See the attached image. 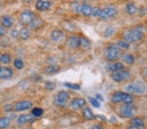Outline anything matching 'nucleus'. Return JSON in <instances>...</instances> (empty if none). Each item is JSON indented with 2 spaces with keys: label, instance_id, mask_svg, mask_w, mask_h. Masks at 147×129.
Instances as JSON below:
<instances>
[{
  "label": "nucleus",
  "instance_id": "nucleus-1",
  "mask_svg": "<svg viewBox=\"0 0 147 129\" xmlns=\"http://www.w3.org/2000/svg\"><path fill=\"white\" fill-rule=\"evenodd\" d=\"M144 33V28L143 26L137 27L125 31L124 38L127 43H136L143 38Z\"/></svg>",
  "mask_w": 147,
  "mask_h": 129
},
{
  "label": "nucleus",
  "instance_id": "nucleus-2",
  "mask_svg": "<svg viewBox=\"0 0 147 129\" xmlns=\"http://www.w3.org/2000/svg\"><path fill=\"white\" fill-rule=\"evenodd\" d=\"M105 58L109 61H114L118 59L120 55V49L117 45L111 44L106 47L104 51Z\"/></svg>",
  "mask_w": 147,
  "mask_h": 129
},
{
  "label": "nucleus",
  "instance_id": "nucleus-3",
  "mask_svg": "<svg viewBox=\"0 0 147 129\" xmlns=\"http://www.w3.org/2000/svg\"><path fill=\"white\" fill-rule=\"evenodd\" d=\"M69 99V94L65 91H60L54 97V103L59 107H64Z\"/></svg>",
  "mask_w": 147,
  "mask_h": 129
},
{
  "label": "nucleus",
  "instance_id": "nucleus-4",
  "mask_svg": "<svg viewBox=\"0 0 147 129\" xmlns=\"http://www.w3.org/2000/svg\"><path fill=\"white\" fill-rule=\"evenodd\" d=\"M126 90L127 91H129V92L131 93L143 94L147 91V88L142 82H135V83L129 84L126 87Z\"/></svg>",
  "mask_w": 147,
  "mask_h": 129
},
{
  "label": "nucleus",
  "instance_id": "nucleus-5",
  "mask_svg": "<svg viewBox=\"0 0 147 129\" xmlns=\"http://www.w3.org/2000/svg\"><path fill=\"white\" fill-rule=\"evenodd\" d=\"M130 77V73L127 70H120L111 74V78L116 82H120L127 80Z\"/></svg>",
  "mask_w": 147,
  "mask_h": 129
},
{
  "label": "nucleus",
  "instance_id": "nucleus-6",
  "mask_svg": "<svg viewBox=\"0 0 147 129\" xmlns=\"http://www.w3.org/2000/svg\"><path fill=\"white\" fill-rule=\"evenodd\" d=\"M117 13V9L113 6H107L101 9L100 17L102 19H108L113 17Z\"/></svg>",
  "mask_w": 147,
  "mask_h": 129
},
{
  "label": "nucleus",
  "instance_id": "nucleus-7",
  "mask_svg": "<svg viewBox=\"0 0 147 129\" xmlns=\"http://www.w3.org/2000/svg\"><path fill=\"white\" fill-rule=\"evenodd\" d=\"M21 22L24 24H30L35 20V15L30 11H24L21 14Z\"/></svg>",
  "mask_w": 147,
  "mask_h": 129
},
{
  "label": "nucleus",
  "instance_id": "nucleus-8",
  "mask_svg": "<svg viewBox=\"0 0 147 129\" xmlns=\"http://www.w3.org/2000/svg\"><path fill=\"white\" fill-rule=\"evenodd\" d=\"M33 103L29 100H23L16 103L15 105V110L16 112H22L29 110L32 107Z\"/></svg>",
  "mask_w": 147,
  "mask_h": 129
},
{
  "label": "nucleus",
  "instance_id": "nucleus-9",
  "mask_svg": "<svg viewBox=\"0 0 147 129\" xmlns=\"http://www.w3.org/2000/svg\"><path fill=\"white\" fill-rule=\"evenodd\" d=\"M135 110H136V108H135V107L133 105L125 104L122 107L121 112H122L123 116L127 117V118H129V117L134 116Z\"/></svg>",
  "mask_w": 147,
  "mask_h": 129
},
{
  "label": "nucleus",
  "instance_id": "nucleus-10",
  "mask_svg": "<svg viewBox=\"0 0 147 129\" xmlns=\"http://www.w3.org/2000/svg\"><path fill=\"white\" fill-rule=\"evenodd\" d=\"M13 75V70L9 67H0V79L7 80L12 78Z\"/></svg>",
  "mask_w": 147,
  "mask_h": 129
},
{
  "label": "nucleus",
  "instance_id": "nucleus-11",
  "mask_svg": "<svg viewBox=\"0 0 147 129\" xmlns=\"http://www.w3.org/2000/svg\"><path fill=\"white\" fill-rule=\"evenodd\" d=\"M67 45L73 48H79L81 46V38L77 36H72L70 37L67 39Z\"/></svg>",
  "mask_w": 147,
  "mask_h": 129
},
{
  "label": "nucleus",
  "instance_id": "nucleus-12",
  "mask_svg": "<svg viewBox=\"0 0 147 129\" xmlns=\"http://www.w3.org/2000/svg\"><path fill=\"white\" fill-rule=\"evenodd\" d=\"M86 104V100L82 98H75L71 102V106L73 109L78 110L82 108Z\"/></svg>",
  "mask_w": 147,
  "mask_h": 129
},
{
  "label": "nucleus",
  "instance_id": "nucleus-13",
  "mask_svg": "<svg viewBox=\"0 0 147 129\" xmlns=\"http://www.w3.org/2000/svg\"><path fill=\"white\" fill-rule=\"evenodd\" d=\"M52 4L50 1H37L35 7H36L37 10L39 11H48L51 7Z\"/></svg>",
  "mask_w": 147,
  "mask_h": 129
},
{
  "label": "nucleus",
  "instance_id": "nucleus-14",
  "mask_svg": "<svg viewBox=\"0 0 147 129\" xmlns=\"http://www.w3.org/2000/svg\"><path fill=\"white\" fill-rule=\"evenodd\" d=\"M63 37H64V35L60 30H54L51 34V39L56 43H60L62 41Z\"/></svg>",
  "mask_w": 147,
  "mask_h": 129
},
{
  "label": "nucleus",
  "instance_id": "nucleus-15",
  "mask_svg": "<svg viewBox=\"0 0 147 129\" xmlns=\"http://www.w3.org/2000/svg\"><path fill=\"white\" fill-rule=\"evenodd\" d=\"M35 120V117L33 115L30 114H24L22 116H19L18 118V123L19 124H26L31 122L34 121Z\"/></svg>",
  "mask_w": 147,
  "mask_h": 129
},
{
  "label": "nucleus",
  "instance_id": "nucleus-16",
  "mask_svg": "<svg viewBox=\"0 0 147 129\" xmlns=\"http://www.w3.org/2000/svg\"><path fill=\"white\" fill-rule=\"evenodd\" d=\"M1 23L4 27L9 28L11 26H13L14 23V20L11 16H3L1 19Z\"/></svg>",
  "mask_w": 147,
  "mask_h": 129
},
{
  "label": "nucleus",
  "instance_id": "nucleus-17",
  "mask_svg": "<svg viewBox=\"0 0 147 129\" xmlns=\"http://www.w3.org/2000/svg\"><path fill=\"white\" fill-rule=\"evenodd\" d=\"M60 67L58 66V65H51L47 67L45 69V71L46 73L49 74H56L57 72L60 71Z\"/></svg>",
  "mask_w": 147,
  "mask_h": 129
},
{
  "label": "nucleus",
  "instance_id": "nucleus-18",
  "mask_svg": "<svg viewBox=\"0 0 147 129\" xmlns=\"http://www.w3.org/2000/svg\"><path fill=\"white\" fill-rule=\"evenodd\" d=\"M107 69L110 71L115 72L120 71V70H122L123 69H124V65L121 63H113V64L109 65L107 66Z\"/></svg>",
  "mask_w": 147,
  "mask_h": 129
},
{
  "label": "nucleus",
  "instance_id": "nucleus-19",
  "mask_svg": "<svg viewBox=\"0 0 147 129\" xmlns=\"http://www.w3.org/2000/svg\"><path fill=\"white\" fill-rule=\"evenodd\" d=\"M80 11H81V13L83 14V15H84L85 16H90L92 15V8L91 7L90 5L84 3L81 6Z\"/></svg>",
  "mask_w": 147,
  "mask_h": 129
},
{
  "label": "nucleus",
  "instance_id": "nucleus-20",
  "mask_svg": "<svg viewBox=\"0 0 147 129\" xmlns=\"http://www.w3.org/2000/svg\"><path fill=\"white\" fill-rule=\"evenodd\" d=\"M123 93L122 91H117L113 94L112 97H111V102L115 103H119L122 102V95Z\"/></svg>",
  "mask_w": 147,
  "mask_h": 129
},
{
  "label": "nucleus",
  "instance_id": "nucleus-21",
  "mask_svg": "<svg viewBox=\"0 0 147 129\" xmlns=\"http://www.w3.org/2000/svg\"><path fill=\"white\" fill-rule=\"evenodd\" d=\"M11 119L7 117H1L0 119V129H5L7 128L11 123Z\"/></svg>",
  "mask_w": 147,
  "mask_h": 129
},
{
  "label": "nucleus",
  "instance_id": "nucleus-22",
  "mask_svg": "<svg viewBox=\"0 0 147 129\" xmlns=\"http://www.w3.org/2000/svg\"><path fill=\"white\" fill-rule=\"evenodd\" d=\"M125 11H126L127 13L129 14L130 15H134L137 12V7L134 3H129L126 5L125 7Z\"/></svg>",
  "mask_w": 147,
  "mask_h": 129
},
{
  "label": "nucleus",
  "instance_id": "nucleus-23",
  "mask_svg": "<svg viewBox=\"0 0 147 129\" xmlns=\"http://www.w3.org/2000/svg\"><path fill=\"white\" fill-rule=\"evenodd\" d=\"M133 100H134V97L131 95L124 92L123 93L122 100V102H124L125 104H130L133 102Z\"/></svg>",
  "mask_w": 147,
  "mask_h": 129
},
{
  "label": "nucleus",
  "instance_id": "nucleus-24",
  "mask_svg": "<svg viewBox=\"0 0 147 129\" xmlns=\"http://www.w3.org/2000/svg\"><path fill=\"white\" fill-rule=\"evenodd\" d=\"M83 116L85 118L88 120H93L95 119V116L92 112V110L89 108H86L83 111Z\"/></svg>",
  "mask_w": 147,
  "mask_h": 129
},
{
  "label": "nucleus",
  "instance_id": "nucleus-25",
  "mask_svg": "<svg viewBox=\"0 0 147 129\" xmlns=\"http://www.w3.org/2000/svg\"><path fill=\"white\" fill-rule=\"evenodd\" d=\"M19 37L22 40H27L30 38V33L26 28H22L19 31Z\"/></svg>",
  "mask_w": 147,
  "mask_h": 129
},
{
  "label": "nucleus",
  "instance_id": "nucleus-26",
  "mask_svg": "<svg viewBox=\"0 0 147 129\" xmlns=\"http://www.w3.org/2000/svg\"><path fill=\"white\" fill-rule=\"evenodd\" d=\"M122 58H123V60H124V61L128 65H133L135 62L134 56L131 54H130V53H126V54L124 55Z\"/></svg>",
  "mask_w": 147,
  "mask_h": 129
},
{
  "label": "nucleus",
  "instance_id": "nucleus-27",
  "mask_svg": "<svg viewBox=\"0 0 147 129\" xmlns=\"http://www.w3.org/2000/svg\"><path fill=\"white\" fill-rule=\"evenodd\" d=\"M131 124L133 126H137V127H143L144 126V122L143 119H141L139 117H136V118H134L131 119Z\"/></svg>",
  "mask_w": 147,
  "mask_h": 129
},
{
  "label": "nucleus",
  "instance_id": "nucleus-28",
  "mask_svg": "<svg viewBox=\"0 0 147 129\" xmlns=\"http://www.w3.org/2000/svg\"><path fill=\"white\" fill-rule=\"evenodd\" d=\"M11 61V56L8 53H2L0 55V62L4 64H9Z\"/></svg>",
  "mask_w": 147,
  "mask_h": 129
},
{
  "label": "nucleus",
  "instance_id": "nucleus-29",
  "mask_svg": "<svg viewBox=\"0 0 147 129\" xmlns=\"http://www.w3.org/2000/svg\"><path fill=\"white\" fill-rule=\"evenodd\" d=\"M43 113H44L43 110L41 108H34L32 111V114L35 117H41V116H42Z\"/></svg>",
  "mask_w": 147,
  "mask_h": 129
},
{
  "label": "nucleus",
  "instance_id": "nucleus-30",
  "mask_svg": "<svg viewBox=\"0 0 147 129\" xmlns=\"http://www.w3.org/2000/svg\"><path fill=\"white\" fill-rule=\"evenodd\" d=\"M14 66H15V67L17 69L20 70L22 69L24 66V63L23 61L21 59L16 58V59L14 61Z\"/></svg>",
  "mask_w": 147,
  "mask_h": 129
},
{
  "label": "nucleus",
  "instance_id": "nucleus-31",
  "mask_svg": "<svg viewBox=\"0 0 147 129\" xmlns=\"http://www.w3.org/2000/svg\"><path fill=\"white\" fill-rule=\"evenodd\" d=\"M42 21L41 19H37V20H34L33 22L30 23V29H35L37 28L38 27H39L40 25L42 24Z\"/></svg>",
  "mask_w": 147,
  "mask_h": 129
},
{
  "label": "nucleus",
  "instance_id": "nucleus-32",
  "mask_svg": "<svg viewBox=\"0 0 147 129\" xmlns=\"http://www.w3.org/2000/svg\"><path fill=\"white\" fill-rule=\"evenodd\" d=\"M64 86L66 88H69L71 90H80V86L77 84H72V83H65Z\"/></svg>",
  "mask_w": 147,
  "mask_h": 129
},
{
  "label": "nucleus",
  "instance_id": "nucleus-33",
  "mask_svg": "<svg viewBox=\"0 0 147 129\" xmlns=\"http://www.w3.org/2000/svg\"><path fill=\"white\" fill-rule=\"evenodd\" d=\"M45 89L47 90L52 91H54L56 89V84L53 83L52 82H47L45 83Z\"/></svg>",
  "mask_w": 147,
  "mask_h": 129
},
{
  "label": "nucleus",
  "instance_id": "nucleus-34",
  "mask_svg": "<svg viewBox=\"0 0 147 129\" xmlns=\"http://www.w3.org/2000/svg\"><path fill=\"white\" fill-rule=\"evenodd\" d=\"M114 33H115V28L113 27L109 26L105 29L104 35H105V37H109L111 36H112L114 34Z\"/></svg>",
  "mask_w": 147,
  "mask_h": 129
},
{
  "label": "nucleus",
  "instance_id": "nucleus-35",
  "mask_svg": "<svg viewBox=\"0 0 147 129\" xmlns=\"http://www.w3.org/2000/svg\"><path fill=\"white\" fill-rule=\"evenodd\" d=\"M101 9L100 8L98 7H96L92 9V15L94 16V17H99L101 15Z\"/></svg>",
  "mask_w": 147,
  "mask_h": 129
},
{
  "label": "nucleus",
  "instance_id": "nucleus-36",
  "mask_svg": "<svg viewBox=\"0 0 147 129\" xmlns=\"http://www.w3.org/2000/svg\"><path fill=\"white\" fill-rule=\"evenodd\" d=\"M118 46L119 48H122L124 49H128L129 48V44L128 43H127L126 41H119L118 42Z\"/></svg>",
  "mask_w": 147,
  "mask_h": 129
},
{
  "label": "nucleus",
  "instance_id": "nucleus-37",
  "mask_svg": "<svg viewBox=\"0 0 147 129\" xmlns=\"http://www.w3.org/2000/svg\"><path fill=\"white\" fill-rule=\"evenodd\" d=\"M89 100L91 104L94 106L95 108H99L100 107V103L99 102L97 98H95L94 97H90Z\"/></svg>",
  "mask_w": 147,
  "mask_h": 129
},
{
  "label": "nucleus",
  "instance_id": "nucleus-38",
  "mask_svg": "<svg viewBox=\"0 0 147 129\" xmlns=\"http://www.w3.org/2000/svg\"><path fill=\"white\" fill-rule=\"evenodd\" d=\"M81 46L83 47H85V48H88L90 46V42L87 39L84 38V37H82L81 38Z\"/></svg>",
  "mask_w": 147,
  "mask_h": 129
},
{
  "label": "nucleus",
  "instance_id": "nucleus-39",
  "mask_svg": "<svg viewBox=\"0 0 147 129\" xmlns=\"http://www.w3.org/2000/svg\"><path fill=\"white\" fill-rule=\"evenodd\" d=\"M11 34L12 36H13V37H14V38H16V37L19 36V31L16 29H13V31H11Z\"/></svg>",
  "mask_w": 147,
  "mask_h": 129
},
{
  "label": "nucleus",
  "instance_id": "nucleus-40",
  "mask_svg": "<svg viewBox=\"0 0 147 129\" xmlns=\"http://www.w3.org/2000/svg\"><path fill=\"white\" fill-rule=\"evenodd\" d=\"M73 10L76 12H79V4L77 3H73Z\"/></svg>",
  "mask_w": 147,
  "mask_h": 129
},
{
  "label": "nucleus",
  "instance_id": "nucleus-41",
  "mask_svg": "<svg viewBox=\"0 0 147 129\" xmlns=\"http://www.w3.org/2000/svg\"><path fill=\"white\" fill-rule=\"evenodd\" d=\"M5 34V31L4 28L3 27L0 26V37L3 36Z\"/></svg>",
  "mask_w": 147,
  "mask_h": 129
},
{
  "label": "nucleus",
  "instance_id": "nucleus-42",
  "mask_svg": "<svg viewBox=\"0 0 147 129\" xmlns=\"http://www.w3.org/2000/svg\"><path fill=\"white\" fill-rule=\"evenodd\" d=\"M90 129H104V128L101 125H95Z\"/></svg>",
  "mask_w": 147,
  "mask_h": 129
},
{
  "label": "nucleus",
  "instance_id": "nucleus-43",
  "mask_svg": "<svg viewBox=\"0 0 147 129\" xmlns=\"http://www.w3.org/2000/svg\"><path fill=\"white\" fill-rule=\"evenodd\" d=\"M97 116H98L99 119H101V120H103V121H106V118L103 116H102V115H97Z\"/></svg>",
  "mask_w": 147,
  "mask_h": 129
},
{
  "label": "nucleus",
  "instance_id": "nucleus-44",
  "mask_svg": "<svg viewBox=\"0 0 147 129\" xmlns=\"http://www.w3.org/2000/svg\"><path fill=\"white\" fill-rule=\"evenodd\" d=\"M96 98L98 100H103V98L101 95L99 94H97L96 95Z\"/></svg>",
  "mask_w": 147,
  "mask_h": 129
},
{
  "label": "nucleus",
  "instance_id": "nucleus-45",
  "mask_svg": "<svg viewBox=\"0 0 147 129\" xmlns=\"http://www.w3.org/2000/svg\"><path fill=\"white\" fill-rule=\"evenodd\" d=\"M5 111H10V110H11L10 105L7 104L5 106Z\"/></svg>",
  "mask_w": 147,
  "mask_h": 129
},
{
  "label": "nucleus",
  "instance_id": "nucleus-46",
  "mask_svg": "<svg viewBox=\"0 0 147 129\" xmlns=\"http://www.w3.org/2000/svg\"><path fill=\"white\" fill-rule=\"evenodd\" d=\"M127 129H139V128L137 127V126H129Z\"/></svg>",
  "mask_w": 147,
  "mask_h": 129
},
{
  "label": "nucleus",
  "instance_id": "nucleus-47",
  "mask_svg": "<svg viewBox=\"0 0 147 129\" xmlns=\"http://www.w3.org/2000/svg\"><path fill=\"white\" fill-rule=\"evenodd\" d=\"M146 76H147V70H146Z\"/></svg>",
  "mask_w": 147,
  "mask_h": 129
}]
</instances>
